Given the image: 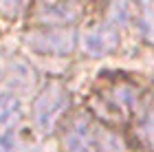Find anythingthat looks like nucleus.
Segmentation results:
<instances>
[{"label":"nucleus","mask_w":154,"mask_h":152,"mask_svg":"<svg viewBox=\"0 0 154 152\" xmlns=\"http://www.w3.org/2000/svg\"><path fill=\"white\" fill-rule=\"evenodd\" d=\"M137 132H139V137H141V141L145 143V146H150L154 150V101L145 108Z\"/></svg>","instance_id":"11"},{"label":"nucleus","mask_w":154,"mask_h":152,"mask_svg":"<svg viewBox=\"0 0 154 152\" xmlns=\"http://www.w3.org/2000/svg\"><path fill=\"white\" fill-rule=\"evenodd\" d=\"M29 0H0V13L7 18H18L26 9Z\"/></svg>","instance_id":"13"},{"label":"nucleus","mask_w":154,"mask_h":152,"mask_svg":"<svg viewBox=\"0 0 154 152\" xmlns=\"http://www.w3.org/2000/svg\"><path fill=\"white\" fill-rule=\"evenodd\" d=\"M0 152H31V146L20 135L11 132V135L0 137Z\"/></svg>","instance_id":"12"},{"label":"nucleus","mask_w":154,"mask_h":152,"mask_svg":"<svg viewBox=\"0 0 154 152\" xmlns=\"http://www.w3.org/2000/svg\"><path fill=\"white\" fill-rule=\"evenodd\" d=\"M71 108V93L60 79H48L38 91L31 106V123L35 135L48 137Z\"/></svg>","instance_id":"1"},{"label":"nucleus","mask_w":154,"mask_h":152,"mask_svg":"<svg viewBox=\"0 0 154 152\" xmlns=\"http://www.w3.org/2000/svg\"><path fill=\"white\" fill-rule=\"evenodd\" d=\"M22 121V99L13 91H0V137L16 132Z\"/></svg>","instance_id":"5"},{"label":"nucleus","mask_w":154,"mask_h":152,"mask_svg":"<svg viewBox=\"0 0 154 152\" xmlns=\"http://www.w3.org/2000/svg\"><path fill=\"white\" fill-rule=\"evenodd\" d=\"M110 97L108 101L112 104L115 108H119L121 113H134V108L139 106V91L134 84H130V82H121V84H115L112 88H110Z\"/></svg>","instance_id":"7"},{"label":"nucleus","mask_w":154,"mask_h":152,"mask_svg":"<svg viewBox=\"0 0 154 152\" xmlns=\"http://www.w3.org/2000/svg\"><path fill=\"white\" fill-rule=\"evenodd\" d=\"M97 146H99V152H130L121 135L103 126H97Z\"/></svg>","instance_id":"9"},{"label":"nucleus","mask_w":154,"mask_h":152,"mask_svg":"<svg viewBox=\"0 0 154 152\" xmlns=\"http://www.w3.org/2000/svg\"><path fill=\"white\" fill-rule=\"evenodd\" d=\"M77 16H79L77 7L60 2V5H44L35 18L42 26H68L77 20Z\"/></svg>","instance_id":"6"},{"label":"nucleus","mask_w":154,"mask_h":152,"mask_svg":"<svg viewBox=\"0 0 154 152\" xmlns=\"http://www.w3.org/2000/svg\"><path fill=\"white\" fill-rule=\"evenodd\" d=\"M64 152H99L97 146V126L86 115H77L62 130Z\"/></svg>","instance_id":"3"},{"label":"nucleus","mask_w":154,"mask_h":152,"mask_svg":"<svg viewBox=\"0 0 154 152\" xmlns=\"http://www.w3.org/2000/svg\"><path fill=\"white\" fill-rule=\"evenodd\" d=\"M22 42L42 55H68L79 44V36L71 26H35L22 36Z\"/></svg>","instance_id":"2"},{"label":"nucleus","mask_w":154,"mask_h":152,"mask_svg":"<svg viewBox=\"0 0 154 152\" xmlns=\"http://www.w3.org/2000/svg\"><path fill=\"white\" fill-rule=\"evenodd\" d=\"M139 29L145 42L154 46V0H143L139 9Z\"/></svg>","instance_id":"10"},{"label":"nucleus","mask_w":154,"mask_h":152,"mask_svg":"<svg viewBox=\"0 0 154 152\" xmlns=\"http://www.w3.org/2000/svg\"><path fill=\"white\" fill-rule=\"evenodd\" d=\"M134 0H110V7H108V22L121 29V26L130 24L132 18H134Z\"/></svg>","instance_id":"8"},{"label":"nucleus","mask_w":154,"mask_h":152,"mask_svg":"<svg viewBox=\"0 0 154 152\" xmlns=\"http://www.w3.org/2000/svg\"><path fill=\"white\" fill-rule=\"evenodd\" d=\"M119 42H121L119 29L112 26L110 22L88 26V29H84L79 33V46L90 57H103V55L115 53L119 49Z\"/></svg>","instance_id":"4"}]
</instances>
